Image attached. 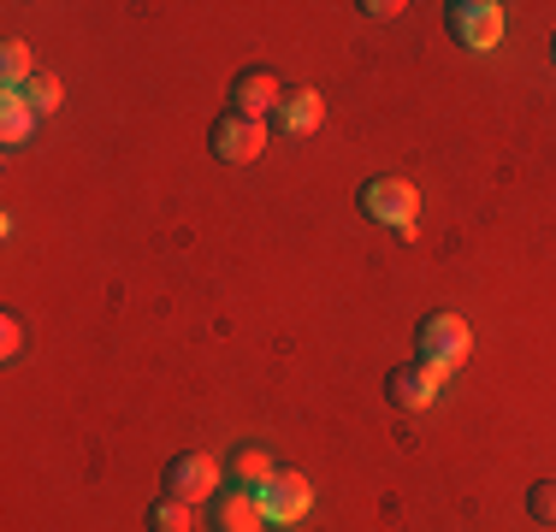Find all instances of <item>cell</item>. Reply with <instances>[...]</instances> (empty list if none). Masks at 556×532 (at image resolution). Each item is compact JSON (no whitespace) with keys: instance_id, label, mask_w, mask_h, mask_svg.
<instances>
[{"instance_id":"obj_15","label":"cell","mask_w":556,"mask_h":532,"mask_svg":"<svg viewBox=\"0 0 556 532\" xmlns=\"http://www.w3.org/2000/svg\"><path fill=\"white\" fill-rule=\"evenodd\" d=\"M527 515H533L539 527H556V479H539V485L527 491Z\"/></svg>"},{"instance_id":"obj_10","label":"cell","mask_w":556,"mask_h":532,"mask_svg":"<svg viewBox=\"0 0 556 532\" xmlns=\"http://www.w3.org/2000/svg\"><path fill=\"white\" fill-rule=\"evenodd\" d=\"M326 118V101L314 96V89H290L285 101H278L273 113V130H285V137H308V130H320Z\"/></svg>"},{"instance_id":"obj_14","label":"cell","mask_w":556,"mask_h":532,"mask_svg":"<svg viewBox=\"0 0 556 532\" xmlns=\"http://www.w3.org/2000/svg\"><path fill=\"white\" fill-rule=\"evenodd\" d=\"M149 532H190V503L161 497V503L149 509Z\"/></svg>"},{"instance_id":"obj_18","label":"cell","mask_w":556,"mask_h":532,"mask_svg":"<svg viewBox=\"0 0 556 532\" xmlns=\"http://www.w3.org/2000/svg\"><path fill=\"white\" fill-rule=\"evenodd\" d=\"M362 12L367 18H391V12H403V7H396V0H362Z\"/></svg>"},{"instance_id":"obj_17","label":"cell","mask_w":556,"mask_h":532,"mask_svg":"<svg viewBox=\"0 0 556 532\" xmlns=\"http://www.w3.org/2000/svg\"><path fill=\"white\" fill-rule=\"evenodd\" d=\"M0 338H7V343H0V355H7V362H12V355L24 350V331H18V319H12V314L0 319Z\"/></svg>"},{"instance_id":"obj_16","label":"cell","mask_w":556,"mask_h":532,"mask_svg":"<svg viewBox=\"0 0 556 532\" xmlns=\"http://www.w3.org/2000/svg\"><path fill=\"white\" fill-rule=\"evenodd\" d=\"M36 125V113L24 106V96H7V142H24Z\"/></svg>"},{"instance_id":"obj_5","label":"cell","mask_w":556,"mask_h":532,"mask_svg":"<svg viewBox=\"0 0 556 532\" xmlns=\"http://www.w3.org/2000/svg\"><path fill=\"white\" fill-rule=\"evenodd\" d=\"M439 391H444V372L427 367V362H403V367L386 372V396H391V408H403V415L432 408V403H439Z\"/></svg>"},{"instance_id":"obj_13","label":"cell","mask_w":556,"mask_h":532,"mask_svg":"<svg viewBox=\"0 0 556 532\" xmlns=\"http://www.w3.org/2000/svg\"><path fill=\"white\" fill-rule=\"evenodd\" d=\"M18 96H24V106H30V113H54V106H60V77H54V72H36L30 84L18 89Z\"/></svg>"},{"instance_id":"obj_4","label":"cell","mask_w":556,"mask_h":532,"mask_svg":"<svg viewBox=\"0 0 556 532\" xmlns=\"http://www.w3.org/2000/svg\"><path fill=\"white\" fill-rule=\"evenodd\" d=\"M207 149H214V160H231V166H243V160H255L261 149H267V118L219 113L214 130H207Z\"/></svg>"},{"instance_id":"obj_2","label":"cell","mask_w":556,"mask_h":532,"mask_svg":"<svg viewBox=\"0 0 556 532\" xmlns=\"http://www.w3.org/2000/svg\"><path fill=\"white\" fill-rule=\"evenodd\" d=\"M355 202H362L367 219L391 225V231H403V237L420 225V195H415V183H403V178H367Z\"/></svg>"},{"instance_id":"obj_7","label":"cell","mask_w":556,"mask_h":532,"mask_svg":"<svg viewBox=\"0 0 556 532\" xmlns=\"http://www.w3.org/2000/svg\"><path fill=\"white\" fill-rule=\"evenodd\" d=\"M255 497H261V509H267V521H302V515H308V503H314V485L302 473L278 468L267 485H255Z\"/></svg>"},{"instance_id":"obj_1","label":"cell","mask_w":556,"mask_h":532,"mask_svg":"<svg viewBox=\"0 0 556 532\" xmlns=\"http://www.w3.org/2000/svg\"><path fill=\"white\" fill-rule=\"evenodd\" d=\"M468 350H473V331L462 314H427L415 326V362H427L439 372H456L468 362Z\"/></svg>"},{"instance_id":"obj_6","label":"cell","mask_w":556,"mask_h":532,"mask_svg":"<svg viewBox=\"0 0 556 532\" xmlns=\"http://www.w3.org/2000/svg\"><path fill=\"white\" fill-rule=\"evenodd\" d=\"M161 485H166V497H178V503H202V497H214V485H219V461L202 456V449H184V456L166 461Z\"/></svg>"},{"instance_id":"obj_12","label":"cell","mask_w":556,"mask_h":532,"mask_svg":"<svg viewBox=\"0 0 556 532\" xmlns=\"http://www.w3.org/2000/svg\"><path fill=\"white\" fill-rule=\"evenodd\" d=\"M0 72H7V96H18V89L36 77V60H30V48H24V42H7V53H0Z\"/></svg>"},{"instance_id":"obj_19","label":"cell","mask_w":556,"mask_h":532,"mask_svg":"<svg viewBox=\"0 0 556 532\" xmlns=\"http://www.w3.org/2000/svg\"><path fill=\"white\" fill-rule=\"evenodd\" d=\"M551 60H556V36H551Z\"/></svg>"},{"instance_id":"obj_3","label":"cell","mask_w":556,"mask_h":532,"mask_svg":"<svg viewBox=\"0 0 556 532\" xmlns=\"http://www.w3.org/2000/svg\"><path fill=\"white\" fill-rule=\"evenodd\" d=\"M444 24H450V36H456L462 48H473V53L503 42V7L497 0H450Z\"/></svg>"},{"instance_id":"obj_8","label":"cell","mask_w":556,"mask_h":532,"mask_svg":"<svg viewBox=\"0 0 556 532\" xmlns=\"http://www.w3.org/2000/svg\"><path fill=\"white\" fill-rule=\"evenodd\" d=\"M278 101H285V89H278V77L261 72V65H249V72L231 77V113L267 118V113H278Z\"/></svg>"},{"instance_id":"obj_9","label":"cell","mask_w":556,"mask_h":532,"mask_svg":"<svg viewBox=\"0 0 556 532\" xmlns=\"http://www.w3.org/2000/svg\"><path fill=\"white\" fill-rule=\"evenodd\" d=\"M214 527L219 532H267V509H261V497L249 485H231L214 503Z\"/></svg>"},{"instance_id":"obj_11","label":"cell","mask_w":556,"mask_h":532,"mask_svg":"<svg viewBox=\"0 0 556 532\" xmlns=\"http://www.w3.org/2000/svg\"><path fill=\"white\" fill-rule=\"evenodd\" d=\"M273 473H278V468H273V456H267L261 444H237L231 456H225V479H231V485H249V491H255V485H267Z\"/></svg>"}]
</instances>
